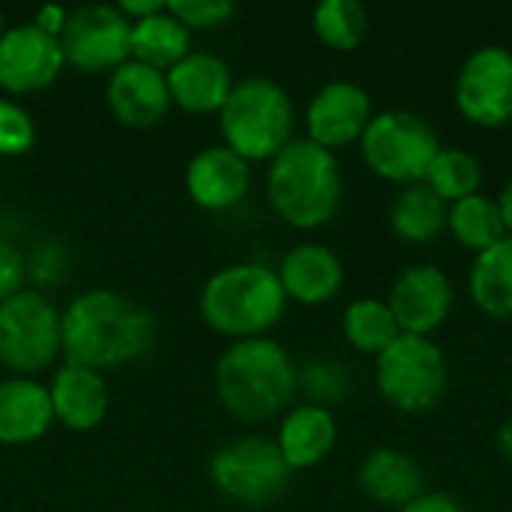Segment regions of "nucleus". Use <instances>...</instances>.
Returning <instances> with one entry per match:
<instances>
[{"mask_svg":"<svg viewBox=\"0 0 512 512\" xmlns=\"http://www.w3.org/2000/svg\"><path fill=\"white\" fill-rule=\"evenodd\" d=\"M129 21L111 3H87L69 9V21L60 33V51L66 66L96 75L114 72L129 60Z\"/></svg>","mask_w":512,"mask_h":512,"instance_id":"obj_11","label":"nucleus"},{"mask_svg":"<svg viewBox=\"0 0 512 512\" xmlns=\"http://www.w3.org/2000/svg\"><path fill=\"white\" fill-rule=\"evenodd\" d=\"M342 192L345 183L336 153L309 138H294L267 162V201L297 231L327 225L339 213Z\"/></svg>","mask_w":512,"mask_h":512,"instance_id":"obj_3","label":"nucleus"},{"mask_svg":"<svg viewBox=\"0 0 512 512\" xmlns=\"http://www.w3.org/2000/svg\"><path fill=\"white\" fill-rule=\"evenodd\" d=\"M315 36L333 51H354L369 33V12L360 0H321L312 9Z\"/></svg>","mask_w":512,"mask_h":512,"instance_id":"obj_28","label":"nucleus"},{"mask_svg":"<svg viewBox=\"0 0 512 512\" xmlns=\"http://www.w3.org/2000/svg\"><path fill=\"white\" fill-rule=\"evenodd\" d=\"M105 105L111 117L126 129H153L171 111V93L165 72L126 60L105 81Z\"/></svg>","mask_w":512,"mask_h":512,"instance_id":"obj_15","label":"nucleus"},{"mask_svg":"<svg viewBox=\"0 0 512 512\" xmlns=\"http://www.w3.org/2000/svg\"><path fill=\"white\" fill-rule=\"evenodd\" d=\"M168 9L189 33L225 27L237 12L231 0H174L168 3Z\"/></svg>","mask_w":512,"mask_h":512,"instance_id":"obj_32","label":"nucleus"},{"mask_svg":"<svg viewBox=\"0 0 512 512\" xmlns=\"http://www.w3.org/2000/svg\"><path fill=\"white\" fill-rule=\"evenodd\" d=\"M66 60L60 51V39L27 24L6 27L0 39V93L9 99L30 96L57 81Z\"/></svg>","mask_w":512,"mask_h":512,"instance_id":"obj_14","label":"nucleus"},{"mask_svg":"<svg viewBox=\"0 0 512 512\" xmlns=\"http://www.w3.org/2000/svg\"><path fill=\"white\" fill-rule=\"evenodd\" d=\"M468 291L489 318H512V237L474 255Z\"/></svg>","mask_w":512,"mask_h":512,"instance_id":"obj_25","label":"nucleus"},{"mask_svg":"<svg viewBox=\"0 0 512 512\" xmlns=\"http://www.w3.org/2000/svg\"><path fill=\"white\" fill-rule=\"evenodd\" d=\"M6 27H9V24H6V15H3V9H0V39H3V33H6Z\"/></svg>","mask_w":512,"mask_h":512,"instance_id":"obj_39","label":"nucleus"},{"mask_svg":"<svg viewBox=\"0 0 512 512\" xmlns=\"http://www.w3.org/2000/svg\"><path fill=\"white\" fill-rule=\"evenodd\" d=\"M63 357L60 309L33 288L0 303V366L21 378H36Z\"/></svg>","mask_w":512,"mask_h":512,"instance_id":"obj_8","label":"nucleus"},{"mask_svg":"<svg viewBox=\"0 0 512 512\" xmlns=\"http://www.w3.org/2000/svg\"><path fill=\"white\" fill-rule=\"evenodd\" d=\"M396 512H465V507L453 495H447V492H423L408 507H402V510Z\"/></svg>","mask_w":512,"mask_h":512,"instance_id":"obj_35","label":"nucleus"},{"mask_svg":"<svg viewBox=\"0 0 512 512\" xmlns=\"http://www.w3.org/2000/svg\"><path fill=\"white\" fill-rule=\"evenodd\" d=\"M60 333L66 363L105 372L150 354L159 324L144 303L114 288H90L60 309Z\"/></svg>","mask_w":512,"mask_h":512,"instance_id":"obj_1","label":"nucleus"},{"mask_svg":"<svg viewBox=\"0 0 512 512\" xmlns=\"http://www.w3.org/2000/svg\"><path fill=\"white\" fill-rule=\"evenodd\" d=\"M447 204L462 201L474 192H480L483 186V165L474 153L462 150V147H444L435 153L426 177H423Z\"/></svg>","mask_w":512,"mask_h":512,"instance_id":"obj_29","label":"nucleus"},{"mask_svg":"<svg viewBox=\"0 0 512 512\" xmlns=\"http://www.w3.org/2000/svg\"><path fill=\"white\" fill-rule=\"evenodd\" d=\"M36 144V123L30 117V111L9 99L0 96V156L3 159H15L30 153Z\"/></svg>","mask_w":512,"mask_h":512,"instance_id":"obj_31","label":"nucleus"},{"mask_svg":"<svg viewBox=\"0 0 512 512\" xmlns=\"http://www.w3.org/2000/svg\"><path fill=\"white\" fill-rule=\"evenodd\" d=\"M447 213H450V204L426 180H420V183L402 186L393 195L387 219L399 240L426 246L447 231Z\"/></svg>","mask_w":512,"mask_h":512,"instance_id":"obj_23","label":"nucleus"},{"mask_svg":"<svg viewBox=\"0 0 512 512\" xmlns=\"http://www.w3.org/2000/svg\"><path fill=\"white\" fill-rule=\"evenodd\" d=\"M183 186L195 207L207 213H225L249 195L252 165L225 144H213L186 162Z\"/></svg>","mask_w":512,"mask_h":512,"instance_id":"obj_16","label":"nucleus"},{"mask_svg":"<svg viewBox=\"0 0 512 512\" xmlns=\"http://www.w3.org/2000/svg\"><path fill=\"white\" fill-rule=\"evenodd\" d=\"M336 438H339L336 414L330 408L300 402L282 414L273 441L291 471H309L333 453Z\"/></svg>","mask_w":512,"mask_h":512,"instance_id":"obj_20","label":"nucleus"},{"mask_svg":"<svg viewBox=\"0 0 512 512\" xmlns=\"http://www.w3.org/2000/svg\"><path fill=\"white\" fill-rule=\"evenodd\" d=\"M54 426L48 384L39 378L9 375L0 381V444L27 447L42 441Z\"/></svg>","mask_w":512,"mask_h":512,"instance_id":"obj_21","label":"nucleus"},{"mask_svg":"<svg viewBox=\"0 0 512 512\" xmlns=\"http://www.w3.org/2000/svg\"><path fill=\"white\" fill-rule=\"evenodd\" d=\"M447 231L462 249H471L474 255L492 249L507 237L498 201L486 192H474L462 201H453L447 213Z\"/></svg>","mask_w":512,"mask_h":512,"instance_id":"obj_26","label":"nucleus"},{"mask_svg":"<svg viewBox=\"0 0 512 512\" xmlns=\"http://www.w3.org/2000/svg\"><path fill=\"white\" fill-rule=\"evenodd\" d=\"M375 117L372 93L357 81H327L315 90L306 105V138L318 147L336 153L348 144H357Z\"/></svg>","mask_w":512,"mask_h":512,"instance_id":"obj_13","label":"nucleus"},{"mask_svg":"<svg viewBox=\"0 0 512 512\" xmlns=\"http://www.w3.org/2000/svg\"><path fill=\"white\" fill-rule=\"evenodd\" d=\"M459 114L483 129H498L512 120V48L489 42L474 48L453 84Z\"/></svg>","mask_w":512,"mask_h":512,"instance_id":"obj_10","label":"nucleus"},{"mask_svg":"<svg viewBox=\"0 0 512 512\" xmlns=\"http://www.w3.org/2000/svg\"><path fill=\"white\" fill-rule=\"evenodd\" d=\"M342 333L354 351L369 354V357L384 354L402 336L387 300H378V297L351 300L348 309L342 312Z\"/></svg>","mask_w":512,"mask_h":512,"instance_id":"obj_27","label":"nucleus"},{"mask_svg":"<svg viewBox=\"0 0 512 512\" xmlns=\"http://www.w3.org/2000/svg\"><path fill=\"white\" fill-rule=\"evenodd\" d=\"M165 81L171 105L183 108L186 114H219L237 84L231 66L219 54L195 48L165 72Z\"/></svg>","mask_w":512,"mask_h":512,"instance_id":"obj_19","label":"nucleus"},{"mask_svg":"<svg viewBox=\"0 0 512 512\" xmlns=\"http://www.w3.org/2000/svg\"><path fill=\"white\" fill-rule=\"evenodd\" d=\"M213 489L240 507H267L285 495L291 483V468L285 465L273 438L246 435L222 444L210 456Z\"/></svg>","mask_w":512,"mask_h":512,"instance_id":"obj_9","label":"nucleus"},{"mask_svg":"<svg viewBox=\"0 0 512 512\" xmlns=\"http://www.w3.org/2000/svg\"><path fill=\"white\" fill-rule=\"evenodd\" d=\"M498 201V210H501V219H504V228H507V237H512V177L501 186V192L495 195Z\"/></svg>","mask_w":512,"mask_h":512,"instance_id":"obj_37","label":"nucleus"},{"mask_svg":"<svg viewBox=\"0 0 512 512\" xmlns=\"http://www.w3.org/2000/svg\"><path fill=\"white\" fill-rule=\"evenodd\" d=\"M24 279H27L24 255L9 240H0V303L24 291Z\"/></svg>","mask_w":512,"mask_h":512,"instance_id":"obj_33","label":"nucleus"},{"mask_svg":"<svg viewBox=\"0 0 512 512\" xmlns=\"http://www.w3.org/2000/svg\"><path fill=\"white\" fill-rule=\"evenodd\" d=\"M54 423L69 432H93L105 423L111 396L105 375L78 363H60L48 381Z\"/></svg>","mask_w":512,"mask_h":512,"instance_id":"obj_18","label":"nucleus"},{"mask_svg":"<svg viewBox=\"0 0 512 512\" xmlns=\"http://www.w3.org/2000/svg\"><path fill=\"white\" fill-rule=\"evenodd\" d=\"M297 393H306V402L333 411V405L351 393V375L336 360L315 357L306 366H297Z\"/></svg>","mask_w":512,"mask_h":512,"instance_id":"obj_30","label":"nucleus"},{"mask_svg":"<svg viewBox=\"0 0 512 512\" xmlns=\"http://www.w3.org/2000/svg\"><path fill=\"white\" fill-rule=\"evenodd\" d=\"M219 117V135L240 159L270 162L294 141V102L291 93L273 78H243L234 84Z\"/></svg>","mask_w":512,"mask_h":512,"instance_id":"obj_5","label":"nucleus"},{"mask_svg":"<svg viewBox=\"0 0 512 512\" xmlns=\"http://www.w3.org/2000/svg\"><path fill=\"white\" fill-rule=\"evenodd\" d=\"M357 483L369 501L390 507V510H402L426 492L420 462L411 453L396 450V447L369 450L366 459L360 462Z\"/></svg>","mask_w":512,"mask_h":512,"instance_id":"obj_22","label":"nucleus"},{"mask_svg":"<svg viewBox=\"0 0 512 512\" xmlns=\"http://www.w3.org/2000/svg\"><path fill=\"white\" fill-rule=\"evenodd\" d=\"M213 387L231 417L240 423H267L291 408L297 396V363L270 336L240 339L219 354Z\"/></svg>","mask_w":512,"mask_h":512,"instance_id":"obj_2","label":"nucleus"},{"mask_svg":"<svg viewBox=\"0 0 512 512\" xmlns=\"http://www.w3.org/2000/svg\"><path fill=\"white\" fill-rule=\"evenodd\" d=\"M288 297L276 276V267L240 261L216 270L198 297V312L204 324L231 339H258L267 336L285 315Z\"/></svg>","mask_w":512,"mask_h":512,"instance_id":"obj_4","label":"nucleus"},{"mask_svg":"<svg viewBox=\"0 0 512 512\" xmlns=\"http://www.w3.org/2000/svg\"><path fill=\"white\" fill-rule=\"evenodd\" d=\"M357 144L366 168L399 186L420 183L435 153L441 150L435 126L423 114L408 108L375 111Z\"/></svg>","mask_w":512,"mask_h":512,"instance_id":"obj_6","label":"nucleus"},{"mask_svg":"<svg viewBox=\"0 0 512 512\" xmlns=\"http://www.w3.org/2000/svg\"><path fill=\"white\" fill-rule=\"evenodd\" d=\"M375 384L393 408L405 414H426L447 393V354L432 336L402 333L384 354L375 357Z\"/></svg>","mask_w":512,"mask_h":512,"instance_id":"obj_7","label":"nucleus"},{"mask_svg":"<svg viewBox=\"0 0 512 512\" xmlns=\"http://www.w3.org/2000/svg\"><path fill=\"white\" fill-rule=\"evenodd\" d=\"M384 300L402 333L432 336L450 318L456 288H453V279L444 273V267L423 261V264L405 267L393 279Z\"/></svg>","mask_w":512,"mask_h":512,"instance_id":"obj_12","label":"nucleus"},{"mask_svg":"<svg viewBox=\"0 0 512 512\" xmlns=\"http://www.w3.org/2000/svg\"><path fill=\"white\" fill-rule=\"evenodd\" d=\"M189 51H192V33L171 15L168 6L129 27V60L168 72Z\"/></svg>","mask_w":512,"mask_h":512,"instance_id":"obj_24","label":"nucleus"},{"mask_svg":"<svg viewBox=\"0 0 512 512\" xmlns=\"http://www.w3.org/2000/svg\"><path fill=\"white\" fill-rule=\"evenodd\" d=\"M276 276L288 300L300 306H321L342 291L345 264L327 243L303 240L282 255Z\"/></svg>","mask_w":512,"mask_h":512,"instance_id":"obj_17","label":"nucleus"},{"mask_svg":"<svg viewBox=\"0 0 512 512\" xmlns=\"http://www.w3.org/2000/svg\"><path fill=\"white\" fill-rule=\"evenodd\" d=\"M66 21H69V9H66V6H57V3L39 6L36 15L30 18V24H33L36 30H42V33H48V36H54V39H60Z\"/></svg>","mask_w":512,"mask_h":512,"instance_id":"obj_34","label":"nucleus"},{"mask_svg":"<svg viewBox=\"0 0 512 512\" xmlns=\"http://www.w3.org/2000/svg\"><path fill=\"white\" fill-rule=\"evenodd\" d=\"M498 444H501V450L507 453V459H512V417L501 426V435H498Z\"/></svg>","mask_w":512,"mask_h":512,"instance_id":"obj_38","label":"nucleus"},{"mask_svg":"<svg viewBox=\"0 0 512 512\" xmlns=\"http://www.w3.org/2000/svg\"><path fill=\"white\" fill-rule=\"evenodd\" d=\"M168 3H162V0H120L117 3V9L123 12V18L129 21V24H135V21H144V18H150V15H156V12H162Z\"/></svg>","mask_w":512,"mask_h":512,"instance_id":"obj_36","label":"nucleus"}]
</instances>
